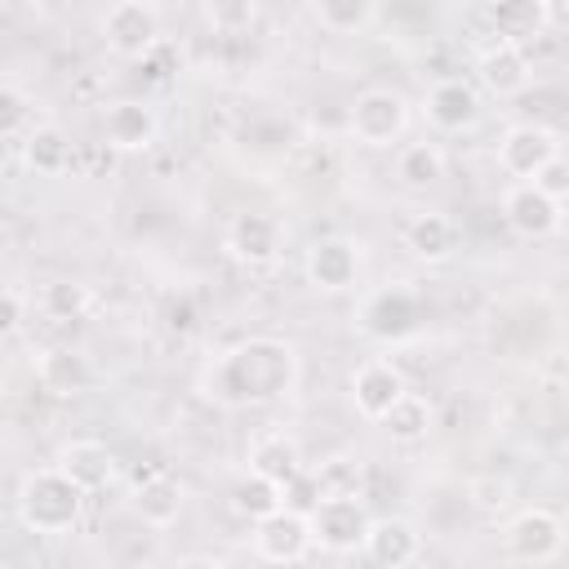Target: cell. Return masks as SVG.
Listing matches in <instances>:
<instances>
[{"label": "cell", "instance_id": "1", "mask_svg": "<svg viewBox=\"0 0 569 569\" xmlns=\"http://www.w3.org/2000/svg\"><path fill=\"white\" fill-rule=\"evenodd\" d=\"M298 378H302L298 347L284 338H271V333H253V338L227 347L200 373V391L218 409H258V405L284 400L298 387Z\"/></svg>", "mask_w": 569, "mask_h": 569}, {"label": "cell", "instance_id": "2", "mask_svg": "<svg viewBox=\"0 0 569 569\" xmlns=\"http://www.w3.org/2000/svg\"><path fill=\"white\" fill-rule=\"evenodd\" d=\"M18 520L22 529L31 533H44V538H58V533H71L84 516V493L58 471V467H36L22 476L18 485Z\"/></svg>", "mask_w": 569, "mask_h": 569}, {"label": "cell", "instance_id": "3", "mask_svg": "<svg viewBox=\"0 0 569 569\" xmlns=\"http://www.w3.org/2000/svg\"><path fill=\"white\" fill-rule=\"evenodd\" d=\"M302 516H307V529H311V547L333 551V556L360 551V542L369 533V520H373L365 498H325V502H311Z\"/></svg>", "mask_w": 569, "mask_h": 569}, {"label": "cell", "instance_id": "4", "mask_svg": "<svg viewBox=\"0 0 569 569\" xmlns=\"http://www.w3.org/2000/svg\"><path fill=\"white\" fill-rule=\"evenodd\" d=\"M356 325H360V333H369L378 342H405L422 325V302L405 284H382V289L365 293V302L356 311Z\"/></svg>", "mask_w": 569, "mask_h": 569}, {"label": "cell", "instance_id": "5", "mask_svg": "<svg viewBox=\"0 0 569 569\" xmlns=\"http://www.w3.org/2000/svg\"><path fill=\"white\" fill-rule=\"evenodd\" d=\"M351 138L365 147H391L409 129V98L396 89H365L347 111Z\"/></svg>", "mask_w": 569, "mask_h": 569}, {"label": "cell", "instance_id": "6", "mask_svg": "<svg viewBox=\"0 0 569 569\" xmlns=\"http://www.w3.org/2000/svg\"><path fill=\"white\" fill-rule=\"evenodd\" d=\"M98 31H102V40H107L111 53L142 62L160 44V9L147 4V0H120V4H111L102 13Z\"/></svg>", "mask_w": 569, "mask_h": 569}, {"label": "cell", "instance_id": "7", "mask_svg": "<svg viewBox=\"0 0 569 569\" xmlns=\"http://www.w3.org/2000/svg\"><path fill=\"white\" fill-rule=\"evenodd\" d=\"M560 547H565V520L547 507H525L502 529V551L516 565H547L560 556Z\"/></svg>", "mask_w": 569, "mask_h": 569}, {"label": "cell", "instance_id": "8", "mask_svg": "<svg viewBox=\"0 0 569 569\" xmlns=\"http://www.w3.org/2000/svg\"><path fill=\"white\" fill-rule=\"evenodd\" d=\"M222 249L244 267H271L284 253V222L262 209L231 213V222L222 231Z\"/></svg>", "mask_w": 569, "mask_h": 569}, {"label": "cell", "instance_id": "9", "mask_svg": "<svg viewBox=\"0 0 569 569\" xmlns=\"http://www.w3.org/2000/svg\"><path fill=\"white\" fill-rule=\"evenodd\" d=\"M253 551L258 560L267 565H298L311 556V529H307V516L293 511V507H280L276 516L258 520L253 525Z\"/></svg>", "mask_w": 569, "mask_h": 569}, {"label": "cell", "instance_id": "10", "mask_svg": "<svg viewBox=\"0 0 569 569\" xmlns=\"http://www.w3.org/2000/svg\"><path fill=\"white\" fill-rule=\"evenodd\" d=\"M307 280L320 293H347L360 280V244L347 236H320L307 249Z\"/></svg>", "mask_w": 569, "mask_h": 569}, {"label": "cell", "instance_id": "11", "mask_svg": "<svg viewBox=\"0 0 569 569\" xmlns=\"http://www.w3.org/2000/svg\"><path fill=\"white\" fill-rule=\"evenodd\" d=\"M556 156H560V133L547 124H511L498 142V164L520 182H529Z\"/></svg>", "mask_w": 569, "mask_h": 569}, {"label": "cell", "instance_id": "12", "mask_svg": "<svg viewBox=\"0 0 569 569\" xmlns=\"http://www.w3.org/2000/svg\"><path fill=\"white\" fill-rule=\"evenodd\" d=\"M502 218H507V227H511L516 236H525V240H547V236L560 231L565 204L547 200V196H542L538 187H529V182H511L507 196H502Z\"/></svg>", "mask_w": 569, "mask_h": 569}, {"label": "cell", "instance_id": "13", "mask_svg": "<svg viewBox=\"0 0 569 569\" xmlns=\"http://www.w3.org/2000/svg\"><path fill=\"white\" fill-rule=\"evenodd\" d=\"M476 76H480V84H485L493 98H516V93H525L529 80H533V58L525 53V44L493 40V44L480 49Z\"/></svg>", "mask_w": 569, "mask_h": 569}, {"label": "cell", "instance_id": "14", "mask_svg": "<svg viewBox=\"0 0 569 569\" xmlns=\"http://www.w3.org/2000/svg\"><path fill=\"white\" fill-rule=\"evenodd\" d=\"M360 551L378 569H409L422 556V533L405 516H378V520H369V533H365Z\"/></svg>", "mask_w": 569, "mask_h": 569}, {"label": "cell", "instance_id": "15", "mask_svg": "<svg viewBox=\"0 0 569 569\" xmlns=\"http://www.w3.org/2000/svg\"><path fill=\"white\" fill-rule=\"evenodd\" d=\"M53 467H58L80 493H98V489H107V485L116 480V471H120L116 453H111L102 440H67V445L58 449Z\"/></svg>", "mask_w": 569, "mask_h": 569}, {"label": "cell", "instance_id": "16", "mask_svg": "<svg viewBox=\"0 0 569 569\" xmlns=\"http://www.w3.org/2000/svg\"><path fill=\"white\" fill-rule=\"evenodd\" d=\"M405 391H409V387H405V373H400L391 360H369V365H360V369L351 373V405H356V413L369 418V422H382V413H387Z\"/></svg>", "mask_w": 569, "mask_h": 569}, {"label": "cell", "instance_id": "17", "mask_svg": "<svg viewBox=\"0 0 569 569\" xmlns=\"http://www.w3.org/2000/svg\"><path fill=\"white\" fill-rule=\"evenodd\" d=\"M422 111H427V120H431L440 133H462V129H471L476 116H480V93H476V84L449 76V80H436V84L427 89Z\"/></svg>", "mask_w": 569, "mask_h": 569}, {"label": "cell", "instance_id": "18", "mask_svg": "<svg viewBox=\"0 0 569 569\" xmlns=\"http://www.w3.org/2000/svg\"><path fill=\"white\" fill-rule=\"evenodd\" d=\"M156 133H160V120L138 98H120L102 116V138H107L111 151H147L156 142Z\"/></svg>", "mask_w": 569, "mask_h": 569}, {"label": "cell", "instance_id": "19", "mask_svg": "<svg viewBox=\"0 0 569 569\" xmlns=\"http://www.w3.org/2000/svg\"><path fill=\"white\" fill-rule=\"evenodd\" d=\"M249 471L271 480V485H280L289 493L302 480V449H298V440L284 436V431H262L249 445Z\"/></svg>", "mask_w": 569, "mask_h": 569}, {"label": "cell", "instance_id": "20", "mask_svg": "<svg viewBox=\"0 0 569 569\" xmlns=\"http://www.w3.org/2000/svg\"><path fill=\"white\" fill-rule=\"evenodd\" d=\"M129 507L142 525L151 529H169L178 516H182V485L169 476V471H151V476H138L133 493H129Z\"/></svg>", "mask_w": 569, "mask_h": 569}, {"label": "cell", "instance_id": "21", "mask_svg": "<svg viewBox=\"0 0 569 569\" xmlns=\"http://www.w3.org/2000/svg\"><path fill=\"white\" fill-rule=\"evenodd\" d=\"M405 244H409V253L422 258V262H449V258L458 253V244H462V227H458L449 213L431 209V213H418V218L405 227Z\"/></svg>", "mask_w": 569, "mask_h": 569}, {"label": "cell", "instance_id": "22", "mask_svg": "<svg viewBox=\"0 0 569 569\" xmlns=\"http://www.w3.org/2000/svg\"><path fill=\"white\" fill-rule=\"evenodd\" d=\"M36 378H40V387L49 391V396H80V391H89L93 387V365H89V356L84 351H71V347H53V351H44L40 356V365H36Z\"/></svg>", "mask_w": 569, "mask_h": 569}, {"label": "cell", "instance_id": "23", "mask_svg": "<svg viewBox=\"0 0 569 569\" xmlns=\"http://www.w3.org/2000/svg\"><path fill=\"white\" fill-rule=\"evenodd\" d=\"M22 160H27V169H36L40 178H58V173H67V169L76 164V142H71L58 124H40V129L27 133Z\"/></svg>", "mask_w": 569, "mask_h": 569}, {"label": "cell", "instance_id": "24", "mask_svg": "<svg viewBox=\"0 0 569 569\" xmlns=\"http://www.w3.org/2000/svg\"><path fill=\"white\" fill-rule=\"evenodd\" d=\"M431 427H436V409H431V400L418 396V391H405V396L382 413V431H387L396 445H418V440L431 436Z\"/></svg>", "mask_w": 569, "mask_h": 569}, {"label": "cell", "instance_id": "25", "mask_svg": "<svg viewBox=\"0 0 569 569\" xmlns=\"http://www.w3.org/2000/svg\"><path fill=\"white\" fill-rule=\"evenodd\" d=\"M485 18L493 22L498 40L525 44L529 36H538L547 27V4L542 0H502V4H489Z\"/></svg>", "mask_w": 569, "mask_h": 569}, {"label": "cell", "instance_id": "26", "mask_svg": "<svg viewBox=\"0 0 569 569\" xmlns=\"http://www.w3.org/2000/svg\"><path fill=\"white\" fill-rule=\"evenodd\" d=\"M311 18L329 31V36H360L365 27L378 22V4L373 0H316Z\"/></svg>", "mask_w": 569, "mask_h": 569}, {"label": "cell", "instance_id": "27", "mask_svg": "<svg viewBox=\"0 0 569 569\" xmlns=\"http://www.w3.org/2000/svg\"><path fill=\"white\" fill-rule=\"evenodd\" d=\"M284 507V489L280 485H271V480H262V476H244V480H236V489H231V511L236 516H244V520H267V516H276Z\"/></svg>", "mask_w": 569, "mask_h": 569}, {"label": "cell", "instance_id": "28", "mask_svg": "<svg viewBox=\"0 0 569 569\" xmlns=\"http://www.w3.org/2000/svg\"><path fill=\"white\" fill-rule=\"evenodd\" d=\"M396 173L405 187H436L445 178V151L436 142H409L396 156Z\"/></svg>", "mask_w": 569, "mask_h": 569}, {"label": "cell", "instance_id": "29", "mask_svg": "<svg viewBox=\"0 0 569 569\" xmlns=\"http://www.w3.org/2000/svg\"><path fill=\"white\" fill-rule=\"evenodd\" d=\"M311 502L325 498H360V462L356 458H325L311 476Z\"/></svg>", "mask_w": 569, "mask_h": 569}, {"label": "cell", "instance_id": "30", "mask_svg": "<svg viewBox=\"0 0 569 569\" xmlns=\"http://www.w3.org/2000/svg\"><path fill=\"white\" fill-rule=\"evenodd\" d=\"M40 311L49 320H80L89 311V284H80V280H49L40 289Z\"/></svg>", "mask_w": 569, "mask_h": 569}, {"label": "cell", "instance_id": "31", "mask_svg": "<svg viewBox=\"0 0 569 569\" xmlns=\"http://www.w3.org/2000/svg\"><path fill=\"white\" fill-rule=\"evenodd\" d=\"M529 187H538L547 200H556V204H565V196H569V164H565V151L556 156V160H547L533 178H529Z\"/></svg>", "mask_w": 569, "mask_h": 569}, {"label": "cell", "instance_id": "32", "mask_svg": "<svg viewBox=\"0 0 569 569\" xmlns=\"http://www.w3.org/2000/svg\"><path fill=\"white\" fill-rule=\"evenodd\" d=\"M27 116H31L27 93H22V89H13V84H0V138L18 133V129L27 124Z\"/></svg>", "mask_w": 569, "mask_h": 569}, {"label": "cell", "instance_id": "33", "mask_svg": "<svg viewBox=\"0 0 569 569\" xmlns=\"http://www.w3.org/2000/svg\"><path fill=\"white\" fill-rule=\"evenodd\" d=\"M204 18L222 31H236V27H249L258 18V4L253 0H236V4H204Z\"/></svg>", "mask_w": 569, "mask_h": 569}, {"label": "cell", "instance_id": "34", "mask_svg": "<svg viewBox=\"0 0 569 569\" xmlns=\"http://www.w3.org/2000/svg\"><path fill=\"white\" fill-rule=\"evenodd\" d=\"M471 502L485 507V511H502V507L511 502V480H498V476L471 480Z\"/></svg>", "mask_w": 569, "mask_h": 569}, {"label": "cell", "instance_id": "35", "mask_svg": "<svg viewBox=\"0 0 569 569\" xmlns=\"http://www.w3.org/2000/svg\"><path fill=\"white\" fill-rule=\"evenodd\" d=\"M22 316H27V302H22V293H13V289H0V338L18 333V329H22Z\"/></svg>", "mask_w": 569, "mask_h": 569}, {"label": "cell", "instance_id": "36", "mask_svg": "<svg viewBox=\"0 0 569 569\" xmlns=\"http://www.w3.org/2000/svg\"><path fill=\"white\" fill-rule=\"evenodd\" d=\"M196 325V311H191V298H178V307L169 311V329H178V333H187Z\"/></svg>", "mask_w": 569, "mask_h": 569}, {"label": "cell", "instance_id": "37", "mask_svg": "<svg viewBox=\"0 0 569 569\" xmlns=\"http://www.w3.org/2000/svg\"><path fill=\"white\" fill-rule=\"evenodd\" d=\"M178 569H227L222 560H213V556H182L178 560Z\"/></svg>", "mask_w": 569, "mask_h": 569}, {"label": "cell", "instance_id": "38", "mask_svg": "<svg viewBox=\"0 0 569 569\" xmlns=\"http://www.w3.org/2000/svg\"><path fill=\"white\" fill-rule=\"evenodd\" d=\"M4 249H9V231L0 227V258H4Z\"/></svg>", "mask_w": 569, "mask_h": 569}]
</instances>
